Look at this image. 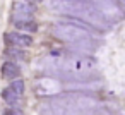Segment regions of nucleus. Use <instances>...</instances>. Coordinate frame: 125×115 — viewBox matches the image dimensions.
<instances>
[{
  "instance_id": "nucleus-1",
  "label": "nucleus",
  "mask_w": 125,
  "mask_h": 115,
  "mask_svg": "<svg viewBox=\"0 0 125 115\" xmlns=\"http://www.w3.org/2000/svg\"><path fill=\"white\" fill-rule=\"evenodd\" d=\"M96 101L89 96L67 94L48 101L43 106V115H86L93 112Z\"/></svg>"
},
{
  "instance_id": "nucleus-2",
  "label": "nucleus",
  "mask_w": 125,
  "mask_h": 115,
  "mask_svg": "<svg viewBox=\"0 0 125 115\" xmlns=\"http://www.w3.org/2000/svg\"><path fill=\"white\" fill-rule=\"evenodd\" d=\"M55 34L60 36L65 41H81V40H86V33L82 29H79V28L70 26V24H60V26H57Z\"/></svg>"
},
{
  "instance_id": "nucleus-3",
  "label": "nucleus",
  "mask_w": 125,
  "mask_h": 115,
  "mask_svg": "<svg viewBox=\"0 0 125 115\" xmlns=\"http://www.w3.org/2000/svg\"><path fill=\"white\" fill-rule=\"evenodd\" d=\"M36 91L40 96H52V94H58L60 91V82L57 79H50V77H45V79H40L36 82Z\"/></svg>"
},
{
  "instance_id": "nucleus-4",
  "label": "nucleus",
  "mask_w": 125,
  "mask_h": 115,
  "mask_svg": "<svg viewBox=\"0 0 125 115\" xmlns=\"http://www.w3.org/2000/svg\"><path fill=\"white\" fill-rule=\"evenodd\" d=\"M4 40L12 45L14 48H26V46H31L33 45V40L29 34H24V33H17V31H10V33H5L4 34Z\"/></svg>"
},
{
  "instance_id": "nucleus-5",
  "label": "nucleus",
  "mask_w": 125,
  "mask_h": 115,
  "mask_svg": "<svg viewBox=\"0 0 125 115\" xmlns=\"http://www.w3.org/2000/svg\"><path fill=\"white\" fill-rule=\"evenodd\" d=\"M0 72H2V77H4V79H7V81H14V79L19 77V74H21V67H19L16 62L7 60V62L2 64V67H0Z\"/></svg>"
},
{
  "instance_id": "nucleus-6",
  "label": "nucleus",
  "mask_w": 125,
  "mask_h": 115,
  "mask_svg": "<svg viewBox=\"0 0 125 115\" xmlns=\"http://www.w3.org/2000/svg\"><path fill=\"white\" fill-rule=\"evenodd\" d=\"M14 12H16V16H19L17 21H26V19H31V16L34 12V7L26 4L22 0V2H16L14 4Z\"/></svg>"
},
{
  "instance_id": "nucleus-7",
  "label": "nucleus",
  "mask_w": 125,
  "mask_h": 115,
  "mask_svg": "<svg viewBox=\"0 0 125 115\" xmlns=\"http://www.w3.org/2000/svg\"><path fill=\"white\" fill-rule=\"evenodd\" d=\"M16 29L21 33V31H26V33H36L38 31V24L31 19H26V21H16L14 23Z\"/></svg>"
},
{
  "instance_id": "nucleus-8",
  "label": "nucleus",
  "mask_w": 125,
  "mask_h": 115,
  "mask_svg": "<svg viewBox=\"0 0 125 115\" xmlns=\"http://www.w3.org/2000/svg\"><path fill=\"white\" fill-rule=\"evenodd\" d=\"M9 88H10V89L14 91V94H16V96H19V98L24 94V81H22L21 77L14 79V81L10 82V86H9Z\"/></svg>"
},
{
  "instance_id": "nucleus-9",
  "label": "nucleus",
  "mask_w": 125,
  "mask_h": 115,
  "mask_svg": "<svg viewBox=\"0 0 125 115\" xmlns=\"http://www.w3.org/2000/svg\"><path fill=\"white\" fill-rule=\"evenodd\" d=\"M2 100H4L7 105H16L17 100H19V96H16L10 88H5V89H2Z\"/></svg>"
},
{
  "instance_id": "nucleus-10",
  "label": "nucleus",
  "mask_w": 125,
  "mask_h": 115,
  "mask_svg": "<svg viewBox=\"0 0 125 115\" xmlns=\"http://www.w3.org/2000/svg\"><path fill=\"white\" fill-rule=\"evenodd\" d=\"M5 55H9V57H17V58H24V57H26L21 48H14V46L7 48V50H5Z\"/></svg>"
},
{
  "instance_id": "nucleus-11",
  "label": "nucleus",
  "mask_w": 125,
  "mask_h": 115,
  "mask_svg": "<svg viewBox=\"0 0 125 115\" xmlns=\"http://www.w3.org/2000/svg\"><path fill=\"white\" fill-rule=\"evenodd\" d=\"M4 115H14V112H10V110H5V112H4Z\"/></svg>"
},
{
  "instance_id": "nucleus-12",
  "label": "nucleus",
  "mask_w": 125,
  "mask_h": 115,
  "mask_svg": "<svg viewBox=\"0 0 125 115\" xmlns=\"http://www.w3.org/2000/svg\"><path fill=\"white\" fill-rule=\"evenodd\" d=\"M24 2H40V0H24Z\"/></svg>"
},
{
  "instance_id": "nucleus-13",
  "label": "nucleus",
  "mask_w": 125,
  "mask_h": 115,
  "mask_svg": "<svg viewBox=\"0 0 125 115\" xmlns=\"http://www.w3.org/2000/svg\"><path fill=\"white\" fill-rule=\"evenodd\" d=\"M93 115H104V113H103V112H101V113H93Z\"/></svg>"
}]
</instances>
